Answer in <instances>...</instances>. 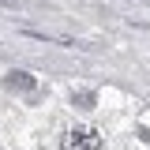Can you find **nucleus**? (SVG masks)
Listing matches in <instances>:
<instances>
[{"instance_id": "obj_1", "label": "nucleus", "mask_w": 150, "mask_h": 150, "mask_svg": "<svg viewBox=\"0 0 150 150\" xmlns=\"http://www.w3.org/2000/svg\"><path fill=\"white\" fill-rule=\"evenodd\" d=\"M98 146H101V139L90 128H71L64 135V150H98Z\"/></svg>"}, {"instance_id": "obj_2", "label": "nucleus", "mask_w": 150, "mask_h": 150, "mask_svg": "<svg viewBox=\"0 0 150 150\" xmlns=\"http://www.w3.org/2000/svg\"><path fill=\"white\" fill-rule=\"evenodd\" d=\"M8 86H19V90H34L38 83H34L26 71H11V75H8Z\"/></svg>"}, {"instance_id": "obj_3", "label": "nucleus", "mask_w": 150, "mask_h": 150, "mask_svg": "<svg viewBox=\"0 0 150 150\" xmlns=\"http://www.w3.org/2000/svg\"><path fill=\"white\" fill-rule=\"evenodd\" d=\"M75 105L79 109H94V94H75Z\"/></svg>"}]
</instances>
